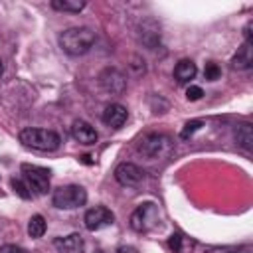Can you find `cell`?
Masks as SVG:
<instances>
[{
  "label": "cell",
  "mask_w": 253,
  "mask_h": 253,
  "mask_svg": "<svg viewBox=\"0 0 253 253\" xmlns=\"http://www.w3.org/2000/svg\"><path fill=\"white\" fill-rule=\"evenodd\" d=\"M95 32L91 28H67L59 36V45L69 55H83L87 53L95 43Z\"/></svg>",
  "instance_id": "obj_1"
},
{
  "label": "cell",
  "mask_w": 253,
  "mask_h": 253,
  "mask_svg": "<svg viewBox=\"0 0 253 253\" xmlns=\"http://www.w3.org/2000/svg\"><path fill=\"white\" fill-rule=\"evenodd\" d=\"M20 142H24L30 148L36 150H43V152H51L57 150L61 144V138L57 132L47 130V128H24L20 130Z\"/></svg>",
  "instance_id": "obj_2"
},
{
  "label": "cell",
  "mask_w": 253,
  "mask_h": 253,
  "mask_svg": "<svg viewBox=\"0 0 253 253\" xmlns=\"http://www.w3.org/2000/svg\"><path fill=\"white\" fill-rule=\"evenodd\" d=\"M85 202H87V192H85V188L75 186V184H71V186H61V188H57V190L53 192V196H51V204H53L55 208H59V210H73V208L83 206Z\"/></svg>",
  "instance_id": "obj_3"
},
{
  "label": "cell",
  "mask_w": 253,
  "mask_h": 253,
  "mask_svg": "<svg viewBox=\"0 0 253 253\" xmlns=\"http://www.w3.org/2000/svg\"><path fill=\"white\" fill-rule=\"evenodd\" d=\"M49 176L51 172L47 168L34 166V164H22V180L28 184L30 192L45 194L49 190Z\"/></svg>",
  "instance_id": "obj_4"
},
{
  "label": "cell",
  "mask_w": 253,
  "mask_h": 253,
  "mask_svg": "<svg viewBox=\"0 0 253 253\" xmlns=\"http://www.w3.org/2000/svg\"><path fill=\"white\" fill-rule=\"evenodd\" d=\"M158 217H160V211L156 208V204L152 202H146V204H140L132 215H130V227L134 231H148L152 229L154 225H158Z\"/></svg>",
  "instance_id": "obj_5"
},
{
  "label": "cell",
  "mask_w": 253,
  "mask_h": 253,
  "mask_svg": "<svg viewBox=\"0 0 253 253\" xmlns=\"http://www.w3.org/2000/svg\"><path fill=\"white\" fill-rule=\"evenodd\" d=\"M138 150L148 158H162L172 150V142L164 134H148L140 140Z\"/></svg>",
  "instance_id": "obj_6"
},
{
  "label": "cell",
  "mask_w": 253,
  "mask_h": 253,
  "mask_svg": "<svg viewBox=\"0 0 253 253\" xmlns=\"http://www.w3.org/2000/svg\"><path fill=\"white\" fill-rule=\"evenodd\" d=\"M83 221H85V227L89 231H99V229H103L115 221V213L105 206H95V208L85 211Z\"/></svg>",
  "instance_id": "obj_7"
},
{
  "label": "cell",
  "mask_w": 253,
  "mask_h": 253,
  "mask_svg": "<svg viewBox=\"0 0 253 253\" xmlns=\"http://www.w3.org/2000/svg\"><path fill=\"white\" fill-rule=\"evenodd\" d=\"M142 176L144 172L132 162H123L115 168V178L123 186H138L142 182Z\"/></svg>",
  "instance_id": "obj_8"
},
{
  "label": "cell",
  "mask_w": 253,
  "mask_h": 253,
  "mask_svg": "<svg viewBox=\"0 0 253 253\" xmlns=\"http://www.w3.org/2000/svg\"><path fill=\"white\" fill-rule=\"evenodd\" d=\"M126 117H128L126 109H125L123 105H119V103H111V105H107L105 111H103V121H105V125L111 126V128H121V126L126 123Z\"/></svg>",
  "instance_id": "obj_9"
},
{
  "label": "cell",
  "mask_w": 253,
  "mask_h": 253,
  "mask_svg": "<svg viewBox=\"0 0 253 253\" xmlns=\"http://www.w3.org/2000/svg\"><path fill=\"white\" fill-rule=\"evenodd\" d=\"M53 247L57 249V253H83L85 243H83V237L79 233H71L65 237H55Z\"/></svg>",
  "instance_id": "obj_10"
},
{
  "label": "cell",
  "mask_w": 253,
  "mask_h": 253,
  "mask_svg": "<svg viewBox=\"0 0 253 253\" xmlns=\"http://www.w3.org/2000/svg\"><path fill=\"white\" fill-rule=\"evenodd\" d=\"M71 136L81 144H95L97 142V130L85 121H75L71 125Z\"/></svg>",
  "instance_id": "obj_11"
},
{
  "label": "cell",
  "mask_w": 253,
  "mask_h": 253,
  "mask_svg": "<svg viewBox=\"0 0 253 253\" xmlns=\"http://www.w3.org/2000/svg\"><path fill=\"white\" fill-rule=\"evenodd\" d=\"M101 85L107 91H111V93H123L125 87H126V81H125V77L117 69H107L101 75Z\"/></svg>",
  "instance_id": "obj_12"
},
{
  "label": "cell",
  "mask_w": 253,
  "mask_h": 253,
  "mask_svg": "<svg viewBox=\"0 0 253 253\" xmlns=\"http://www.w3.org/2000/svg\"><path fill=\"white\" fill-rule=\"evenodd\" d=\"M251 63H253V47H251V43L245 42L237 49V53L231 57V67L233 69H249Z\"/></svg>",
  "instance_id": "obj_13"
},
{
  "label": "cell",
  "mask_w": 253,
  "mask_h": 253,
  "mask_svg": "<svg viewBox=\"0 0 253 253\" xmlns=\"http://www.w3.org/2000/svg\"><path fill=\"white\" fill-rule=\"evenodd\" d=\"M196 73H198V69H196V63H194L192 59H182V61H178L176 67H174V77H176V81H180V83L192 81V79L196 77Z\"/></svg>",
  "instance_id": "obj_14"
},
{
  "label": "cell",
  "mask_w": 253,
  "mask_h": 253,
  "mask_svg": "<svg viewBox=\"0 0 253 253\" xmlns=\"http://www.w3.org/2000/svg\"><path fill=\"white\" fill-rule=\"evenodd\" d=\"M235 140L245 150H253V128L249 123H241L235 128Z\"/></svg>",
  "instance_id": "obj_15"
},
{
  "label": "cell",
  "mask_w": 253,
  "mask_h": 253,
  "mask_svg": "<svg viewBox=\"0 0 253 253\" xmlns=\"http://www.w3.org/2000/svg\"><path fill=\"white\" fill-rule=\"evenodd\" d=\"M51 8L57 12H71V14H79L85 8L83 0H51Z\"/></svg>",
  "instance_id": "obj_16"
},
{
  "label": "cell",
  "mask_w": 253,
  "mask_h": 253,
  "mask_svg": "<svg viewBox=\"0 0 253 253\" xmlns=\"http://www.w3.org/2000/svg\"><path fill=\"white\" fill-rule=\"evenodd\" d=\"M28 233L34 239H38V237H42L45 233V219L40 213H36V215L30 217V221H28Z\"/></svg>",
  "instance_id": "obj_17"
},
{
  "label": "cell",
  "mask_w": 253,
  "mask_h": 253,
  "mask_svg": "<svg viewBox=\"0 0 253 253\" xmlns=\"http://www.w3.org/2000/svg\"><path fill=\"white\" fill-rule=\"evenodd\" d=\"M168 245L174 253H186L192 247V241L188 237H184L182 233H172L170 239H168Z\"/></svg>",
  "instance_id": "obj_18"
},
{
  "label": "cell",
  "mask_w": 253,
  "mask_h": 253,
  "mask_svg": "<svg viewBox=\"0 0 253 253\" xmlns=\"http://www.w3.org/2000/svg\"><path fill=\"white\" fill-rule=\"evenodd\" d=\"M202 125H204V121L202 119H194V121H188L186 125H184V128H182V132H180V138H190V136H194V132H198L200 128H202Z\"/></svg>",
  "instance_id": "obj_19"
},
{
  "label": "cell",
  "mask_w": 253,
  "mask_h": 253,
  "mask_svg": "<svg viewBox=\"0 0 253 253\" xmlns=\"http://www.w3.org/2000/svg\"><path fill=\"white\" fill-rule=\"evenodd\" d=\"M12 188H14V192H16L18 196H22L24 200L32 198V192H30L28 184H26V182H24L22 178H12Z\"/></svg>",
  "instance_id": "obj_20"
},
{
  "label": "cell",
  "mask_w": 253,
  "mask_h": 253,
  "mask_svg": "<svg viewBox=\"0 0 253 253\" xmlns=\"http://www.w3.org/2000/svg\"><path fill=\"white\" fill-rule=\"evenodd\" d=\"M206 79L208 81H215V79H219V75H221V69L217 67V63H213V61H210L208 65H206Z\"/></svg>",
  "instance_id": "obj_21"
},
{
  "label": "cell",
  "mask_w": 253,
  "mask_h": 253,
  "mask_svg": "<svg viewBox=\"0 0 253 253\" xmlns=\"http://www.w3.org/2000/svg\"><path fill=\"white\" fill-rule=\"evenodd\" d=\"M202 95H204V91H202V87H198V85H190V87L186 89V99H188V101H200Z\"/></svg>",
  "instance_id": "obj_22"
},
{
  "label": "cell",
  "mask_w": 253,
  "mask_h": 253,
  "mask_svg": "<svg viewBox=\"0 0 253 253\" xmlns=\"http://www.w3.org/2000/svg\"><path fill=\"white\" fill-rule=\"evenodd\" d=\"M0 253H28L26 249H22V247H18V245H2L0 247Z\"/></svg>",
  "instance_id": "obj_23"
},
{
  "label": "cell",
  "mask_w": 253,
  "mask_h": 253,
  "mask_svg": "<svg viewBox=\"0 0 253 253\" xmlns=\"http://www.w3.org/2000/svg\"><path fill=\"white\" fill-rule=\"evenodd\" d=\"M2 71H4V67H2V61H0V75H2Z\"/></svg>",
  "instance_id": "obj_24"
},
{
  "label": "cell",
  "mask_w": 253,
  "mask_h": 253,
  "mask_svg": "<svg viewBox=\"0 0 253 253\" xmlns=\"http://www.w3.org/2000/svg\"><path fill=\"white\" fill-rule=\"evenodd\" d=\"M231 253H237V251H231Z\"/></svg>",
  "instance_id": "obj_25"
},
{
  "label": "cell",
  "mask_w": 253,
  "mask_h": 253,
  "mask_svg": "<svg viewBox=\"0 0 253 253\" xmlns=\"http://www.w3.org/2000/svg\"><path fill=\"white\" fill-rule=\"evenodd\" d=\"M97 253H103V251H97Z\"/></svg>",
  "instance_id": "obj_26"
}]
</instances>
